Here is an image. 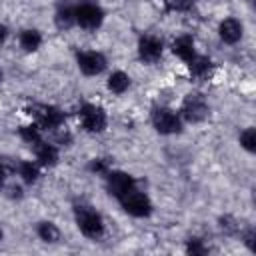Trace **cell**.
<instances>
[{"label":"cell","mask_w":256,"mask_h":256,"mask_svg":"<svg viewBox=\"0 0 256 256\" xmlns=\"http://www.w3.org/2000/svg\"><path fill=\"white\" fill-rule=\"evenodd\" d=\"M4 178H6V170H4V166L0 164V188H2V184H4Z\"/></svg>","instance_id":"cell-26"},{"label":"cell","mask_w":256,"mask_h":256,"mask_svg":"<svg viewBox=\"0 0 256 256\" xmlns=\"http://www.w3.org/2000/svg\"><path fill=\"white\" fill-rule=\"evenodd\" d=\"M30 114H34L36 122H38L42 128H46V130H56V128H60V124H62V120H64V114H62L58 108L46 106V104L34 106Z\"/></svg>","instance_id":"cell-7"},{"label":"cell","mask_w":256,"mask_h":256,"mask_svg":"<svg viewBox=\"0 0 256 256\" xmlns=\"http://www.w3.org/2000/svg\"><path fill=\"white\" fill-rule=\"evenodd\" d=\"M218 30H220V38H222L224 42H228V44L238 42L240 36H242V24H240L236 18H226V20H222Z\"/></svg>","instance_id":"cell-11"},{"label":"cell","mask_w":256,"mask_h":256,"mask_svg":"<svg viewBox=\"0 0 256 256\" xmlns=\"http://www.w3.org/2000/svg\"><path fill=\"white\" fill-rule=\"evenodd\" d=\"M188 252H192V254H204L206 252V246H202L200 240H194V242L188 244Z\"/></svg>","instance_id":"cell-23"},{"label":"cell","mask_w":256,"mask_h":256,"mask_svg":"<svg viewBox=\"0 0 256 256\" xmlns=\"http://www.w3.org/2000/svg\"><path fill=\"white\" fill-rule=\"evenodd\" d=\"M0 238H2V230H0Z\"/></svg>","instance_id":"cell-28"},{"label":"cell","mask_w":256,"mask_h":256,"mask_svg":"<svg viewBox=\"0 0 256 256\" xmlns=\"http://www.w3.org/2000/svg\"><path fill=\"white\" fill-rule=\"evenodd\" d=\"M74 16H76V22H78L82 28L94 30V28L100 26L104 14H102V10H100L98 4H94V2H82V4L74 10Z\"/></svg>","instance_id":"cell-3"},{"label":"cell","mask_w":256,"mask_h":256,"mask_svg":"<svg viewBox=\"0 0 256 256\" xmlns=\"http://www.w3.org/2000/svg\"><path fill=\"white\" fill-rule=\"evenodd\" d=\"M182 116L188 122H200L208 116V104L200 94H188L182 104Z\"/></svg>","instance_id":"cell-6"},{"label":"cell","mask_w":256,"mask_h":256,"mask_svg":"<svg viewBox=\"0 0 256 256\" xmlns=\"http://www.w3.org/2000/svg\"><path fill=\"white\" fill-rule=\"evenodd\" d=\"M188 64H190V74L194 78H206L210 68H212V62L206 56H194Z\"/></svg>","instance_id":"cell-14"},{"label":"cell","mask_w":256,"mask_h":256,"mask_svg":"<svg viewBox=\"0 0 256 256\" xmlns=\"http://www.w3.org/2000/svg\"><path fill=\"white\" fill-rule=\"evenodd\" d=\"M0 82H2V70H0Z\"/></svg>","instance_id":"cell-27"},{"label":"cell","mask_w":256,"mask_h":256,"mask_svg":"<svg viewBox=\"0 0 256 256\" xmlns=\"http://www.w3.org/2000/svg\"><path fill=\"white\" fill-rule=\"evenodd\" d=\"M38 236L44 240V242H56L60 238V230L56 228V224L52 222H42L38 226Z\"/></svg>","instance_id":"cell-17"},{"label":"cell","mask_w":256,"mask_h":256,"mask_svg":"<svg viewBox=\"0 0 256 256\" xmlns=\"http://www.w3.org/2000/svg\"><path fill=\"white\" fill-rule=\"evenodd\" d=\"M138 54L144 62H156L162 56V42L154 36H144L138 44Z\"/></svg>","instance_id":"cell-10"},{"label":"cell","mask_w":256,"mask_h":256,"mask_svg":"<svg viewBox=\"0 0 256 256\" xmlns=\"http://www.w3.org/2000/svg\"><path fill=\"white\" fill-rule=\"evenodd\" d=\"M40 44H42V36H40L38 30H24V32L20 34V46H22L24 50L34 52V50H38Z\"/></svg>","instance_id":"cell-15"},{"label":"cell","mask_w":256,"mask_h":256,"mask_svg":"<svg viewBox=\"0 0 256 256\" xmlns=\"http://www.w3.org/2000/svg\"><path fill=\"white\" fill-rule=\"evenodd\" d=\"M128 86H130V78H128V74H124V72H120V70L114 72V74L108 78V88H110L114 94L126 92Z\"/></svg>","instance_id":"cell-16"},{"label":"cell","mask_w":256,"mask_h":256,"mask_svg":"<svg viewBox=\"0 0 256 256\" xmlns=\"http://www.w3.org/2000/svg\"><path fill=\"white\" fill-rule=\"evenodd\" d=\"M240 144L246 148V150H254V146H256V132L252 130V128H248V130H244L242 134H240Z\"/></svg>","instance_id":"cell-21"},{"label":"cell","mask_w":256,"mask_h":256,"mask_svg":"<svg viewBox=\"0 0 256 256\" xmlns=\"http://www.w3.org/2000/svg\"><path fill=\"white\" fill-rule=\"evenodd\" d=\"M6 36H8V28H6L4 24H0V42H4Z\"/></svg>","instance_id":"cell-25"},{"label":"cell","mask_w":256,"mask_h":256,"mask_svg":"<svg viewBox=\"0 0 256 256\" xmlns=\"http://www.w3.org/2000/svg\"><path fill=\"white\" fill-rule=\"evenodd\" d=\"M166 6L168 10H174V12H184L192 6V0H166Z\"/></svg>","instance_id":"cell-22"},{"label":"cell","mask_w":256,"mask_h":256,"mask_svg":"<svg viewBox=\"0 0 256 256\" xmlns=\"http://www.w3.org/2000/svg\"><path fill=\"white\" fill-rule=\"evenodd\" d=\"M76 222H78L80 232L88 238H98L104 232V222H102L100 214L96 210L88 208V206H78L76 208Z\"/></svg>","instance_id":"cell-1"},{"label":"cell","mask_w":256,"mask_h":256,"mask_svg":"<svg viewBox=\"0 0 256 256\" xmlns=\"http://www.w3.org/2000/svg\"><path fill=\"white\" fill-rule=\"evenodd\" d=\"M20 136H22L28 144H34V146L42 140V138H40V130H38L36 126H24V128L20 130Z\"/></svg>","instance_id":"cell-20"},{"label":"cell","mask_w":256,"mask_h":256,"mask_svg":"<svg viewBox=\"0 0 256 256\" xmlns=\"http://www.w3.org/2000/svg\"><path fill=\"white\" fill-rule=\"evenodd\" d=\"M74 22H76L74 8L64 6V8H60V10L56 12V24H58V28H70Z\"/></svg>","instance_id":"cell-18"},{"label":"cell","mask_w":256,"mask_h":256,"mask_svg":"<svg viewBox=\"0 0 256 256\" xmlns=\"http://www.w3.org/2000/svg\"><path fill=\"white\" fill-rule=\"evenodd\" d=\"M152 122H154V128L162 134H174L180 130V116L168 108H156L152 112Z\"/></svg>","instance_id":"cell-5"},{"label":"cell","mask_w":256,"mask_h":256,"mask_svg":"<svg viewBox=\"0 0 256 256\" xmlns=\"http://www.w3.org/2000/svg\"><path fill=\"white\" fill-rule=\"evenodd\" d=\"M106 182H108V192H110L112 196H116V198L124 196L128 190L134 188V180H132V176L126 174V172H108Z\"/></svg>","instance_id":"cell-9"},{"label":"cell","mask_w":256,"mask_h":256,"mask_svg":"<svg viewBox=\"0 0 256 256\" xmlns=\"http://www.w3.org/2000/svg\"><path fill=\"white\" fill-rule=\"evenodd\" d=\"M80 120L88 132H102L106 128V114L94 104H84L80 108Z\"/></svg>","instance_id":"cell-4"},{"label":"cell","mask_w":256,"mask_h":256,"mask_svg":"<svg viewBox=\"0 0 256 256\" xmlns=\"http://www.w3.org/2000/svg\"><path fill=\"white\" fill-rule=\"evenodd\" d=\"M18 172H20L24 182H34L38 178V166L34 162H20Z\"/></svg>","instance_id":"cell-19"},{"label":"cell","mask_w":256,"mask_h":256,"mask_svg":"<svg viewBox=\"0 0 256 256\" xmlns=\"http://www.w3.org/2000/svg\"><path fill=\"white\" fill-rule=\"evenodd\" d=\"M90 168H92L94 172H106V174H108V164H106V160H94Z\"/></svg>","instance_id":"cell-24"},{"label":"cell","mask_w":256,"mask_h":256,"mask_svg":"<svg viewBox=\"0 0 256 256\" xmlns=\"http://www.w3.org/2000/svg\"><path fill=\"white\" fill-rule=\"evenodd\" d=\"M78 66H80V70H82L84 74L94 76V74H100V72L104 70L106 58H104L100 52H94V50L82 52V54H78Z\"/></svg>","instance_id":"cell-8"},{"label":"cell","mask_w":256,"mask_h":256,"mask_svg":"<svg viewBox=\"0 0 256 256\" xmlns=\"http://www.w3.org/2000/svg\"><path fill=\"white\" fill-rule=\"evenodd\" d=\"M172 50H174V54H176L178 58L190 62V60L194 58V40H192L190 36H180L178 40H174Z\"/></svg>","instance_id":"cell-13"},{"label":"cell","mask_w":256,"mask_h":256,"mask_svg":"<svg viewBox=\"0 0 256 256\" xmlns=\"http://www.w3.org/2000/svg\"><path fill=\"white\" fill-rule=\"evenodd\" d=\"M36 158H38V164H42V166H52V164H56V160H58V150H56V146H52V144L40 140V142L36 144Z\"/></svg>","instance_id":"cell-12"},{"label":"cell","mask_w":256,"mask_h":256,"mask_svg":"<svg viewBox=\"0 0 256 256\" xmlns=\"http://www.w3.org/2000/svg\"><path fill=\"white\" fill-rule=\"evenodd\" d=\"M120 202H122V206H124V210H126L128 214L138 216V218L148 216V214H150V210H152L150 200H148L144 194L136 192L134 188H132V190H128L124 196H120Z\"/></svg>","instance_id":"cell-2"}]
</instances>
